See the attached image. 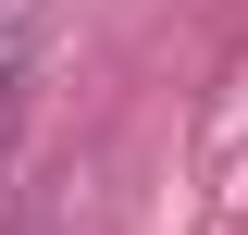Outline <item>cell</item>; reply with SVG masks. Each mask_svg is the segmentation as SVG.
<instances>
[{"instance_id":"6da1fadb","label":"cell","mask_w":248,"mask_h":235,"mask_svg":"<svg viewBox=\"0 0 248 235\" xmlns=\"http://www.w3.org/2000/svg\"><path fill=\"white\" fill-rule=\"evenodd\" d=\"M13 112H25V50H0V136H13Z\"/></svg>"}]
</instances>
